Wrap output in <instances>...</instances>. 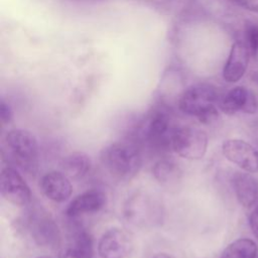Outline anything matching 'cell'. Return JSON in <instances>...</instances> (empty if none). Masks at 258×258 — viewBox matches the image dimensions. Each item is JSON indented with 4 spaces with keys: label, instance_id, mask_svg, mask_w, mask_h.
Wrapping results in <instances>:
<instances>
[{
    "label": "cell",
    "instance_id": "484cf974",
    "mask_svg": "<svg viewBox=\"0 0 258 258\" xmlns=\"http://www.w3.org/2000/svg\"><path fill=\"white\" fill-rule=\"evenodd\" d=\"M36 258H52V257H50V256H48V255H42V256H38V257H36Z\"/></svg>",
    "mask_w": 258,
    "mask_h": 258
},
{
    "label": "cell",
    "instance_id": "5bb4252c",
    "mask_svg": "<svg viewBox=\"0 0 258 258\" xmlns=\"http://www.w3.org/2000/svg\"><path fill=\"white\" fill-rule=\"evenodd\" d=\"M233 186L237 200L244 208H250L258 196V181L247 171H238L233 176Z\"/></svg>",
    "mask_w": 258,
    "mask_h": 258
},
{
    "label": "cell",
    "instance_id": "277c9868",
    "mask_svg": "<svg viewBox=\"0 0 258 258\" xmlns=\"http://www.w3.org/2000/svg\"><path fill=\"white\" fill-rule=\"evenodd\" d=\"M175 129L171 128L170 118L165 112L155 111L144 121L139 133L151 147L163 150L171 148L172 135Z\"/></svg>",
    "mask_w": 258,
    "mask_h": 258
},
{
    "label": "cell",
    "instance_id": "52a82bcc",
    "mask_svg": "<svg viewBox=\"0 0 258 258\" xmlns=\"http://www.w3.org/2000/svg\"><path fill=\"white\" fill-rule=\"evenodd\" d=\"M133 249V240L129 232L121 228L106 231L99 240L100 258H126Z\"/></svg>",
    "mask_w": 258,
    "mask_h": 258
},
{
    "label": "cell",
    "instance_id": "2e32d148",
    "mask_svg": "<svg viewBox=\"0 0 258 258\" xmlns=\"http://www.w3.org/2000/svg\"><path fill=\"white\" fill-rule=\"evenodd\" d=\"M91 159L84 152H73L61 161L62 172L72 178H81L91 169Z\"/></svg>",
    "mask_w": 258,
    "mask_h": 258
},
{
    "label": "cell",
    "instance_id": "ba28073f",
    "mask_svg": "<svg viewBox=\"0 0 258 258\" xmlns=\"http://www.w3.org/2000/svg\"><path fill=\"white\" fill-rule=\"evenodd\" d=\"M6 145L20 162L31 164L37 157L38 144L34 134L25 129H13L5 136Z\"/></svg>",
    "mask_w": 258,
    "mask_h": 258
},
{
    "label": "cell",
    "instance_id": "3957f363",
    "mask_svg": "<svg viewBox=\"0 0 258 258\" xmlns=\"http://www.w3.org/2000/svg\"><path fill=\"white\" fill-rule=\"evenodd\" d=\"M124 215L131 224L146 227L159 222L161 216L160 205L150 195L138 191L127 200Z\"/></svg>",
    "mask_w": 258,
    "mask_h": 258
},
{
    "label": "cell",
    "instance_id": "ffe728a7",
    "mask_svg": "<svg viewBox=\"0 0 258 258\" xmlns=\"http://www.w3.org/2000/svg\"><path fill=\"white\" fill-rule=\"evenodd\" d=\"M246 44L250 53L255 57L258 56V25L252 22H246L244 28Z\"/></svg>",
    "mask_w": 258,
    "mask_h": 258
},
{
    "label": "cell",
    "instance_id": "7402d4cb",
    "mask_svg": "<svg viewBox=\"0 0 258 258\" xmlns=\"http://www.w3.org/2000/svg\"><path fill=\"white\" fill-rule=\"evenodd\" d=\"M257 108H258V101L256 99V96L252 91H249V97L243 112L248 114H254L257 111Z\"/></svg>",
    "mask_w": 258,
    "mask_h": 258
},
{
    "label": "cell",
    "instance_id": "e0dca14e",
    "mask_svg": "<svg viewBox=\"0 0 258 258\" xmlns=\"http://www.w3.org/2000/svg\"><path fill=\"white\" fill-rule=\"evenodd\" d=\"M249 97V90L242 86L231 89L220 101V109L227 115H234L243 111Z\"/></svg>",
    "mask_w": 258,
    "mask_h": 258
},
{
    "label": "cell",
    "instance_id": "9c48e42d",
    "mask_svg": "<svg viewBox=\"0 0 258 258\" xmlns=\"http://www.w3.org/2000/svg\"><path fill=\"white\" fill-rule=\"evenodd\" d=\"M224 156L244 171L258 172V151L241 139H228L222 145Z\"/></svg>",
    "mask_w": 258,
    "mask_h": 258
},
{
    "label": "cell",
    "instance_id": "cb8c5ba5",
    "mask_svg": "<svg viewBox=\"0 0 258 258\" xmlns=\"http://www.w3.org/2000/svg\"><path fill=\"white\" fill-rule=\"evenodd\" d=\"M249 225L252 233L258 238V207L252 211L249 217Z\"/></svg>",
    "mask_w": 258,
    "mask_h": 258
},
{
    "label": "cell",
    "instance_id": "4fadbf2b",
    "mask_svg": "<svg viewBox=\"0 0 258 258\" xmlns=\"http://www.w3.org/2000/svg\"><path fill=\"white\" fill-rule=\"evenodd\" d=\"M39 185L42 194L48 200L55 203L67 201L73 191L69 177L63 172L59 171L46 172L41 177Z\"/></svg>",
    "mask_w": 258,
    "mask_h": 258
},
{
    "label": "cell",
    "instance_id": "7c38bea8",
    "mask_svg": "<svg viewBox=\"0 0 258 258\" xmlns=\"http://www.w3.org/2000/svg\"><path fill=\"white\" fill-rule=\"evenodd\" d=\"M106 204V194L101 189L92 188L77 196L67 207L66 214L70 218H76L85 214L99 212Z\"/></svg>",
    "mask_w": 258,
    "mask_h": 258
},
{
    "label": "cell",
    "instance_id": "7a4b0ae2",
    "mask_svg": "<svg viewBox=\"0 0 258 258\" xmlns=\"http://www.w3.org/2000/svg\"><path fill=\"white\" fill-rule=\"evenodd\" d=\"M217 99L218 92L215 87L209 84H197L182 93L178 106L183 113L196 116L201 123L210 124L219 116L215 107Z\"/></svg>",
    "mask_w": 258,
    "mask_h": 258
},
{
    "label": "cell",
    "instance_id": "d4e9b609",
    "mask_svg": "<svg viewBox=\"0 0 258 258\" xmlns=\"http://www.w3.org/2000/svg\"><path fill=\"white\" fill-rule=\"evenodd\" d=\"M153 258H173V257L168 255V254H166V253H158Z\"/></svg>",
    "mask_w": 258,
    "mask_h": 258
},
{
    "label": "cell",
    "instance_id": "44dd1931",
    "mask_svg": "<svg viewBox=\"0 0 258 258\" xmlns=\"http://www.w3.org/2000/svg\"><path fill=\"white\" fill-rule=\"evenodd\" d=\"M236 5L251 12L258 13V0H231Z\"/></svg>",
    "mask_w": 258,
    "mask_h": 258
},
{
    "label": "cell",
    "instance_id": "8992f818",
    "mask_svg": "<svg viewBox=\"0 0 258 258\" xmlns=\"http://www.w3.org/2000/svg\"><path fill=\"white\" fill-rule=\"evenodd\" d=\"M0 186L2 197L14 206H26L31 200V190L28 184L21 174L12 167L6 166L2 168Z\"/></svg>",
    "mask_w": 258,
    "mask_h": 258
},
{
    "label": "cell",
    "instance_id": "603a6c76",
    "mask_svg": "<svg viewBox=\"0 0 258 258\" xmlns=\"http://www.w3.org/2000/svg\"><path fill=\"white\" fill-rule=\"evenodd\" d=\"M0 118H1L2 124L9 123L12 119V111L8 106V104H6L4 101H1V105H0Z\"/></svg>",
    "mask_w": 258,
    "mask_h": 258
},
{
    "label": "cell",
    "instance_id": "30bf717a",
    "mask_svg": "<svg viewBox=\"0 0 258 258\" xmlns=\"http://www.w3.org/2000/svg\"><path fill=\"white\" fill-rule=\"evenodd\" d=\"M30 232L39 246L55 247L59 243V230L47 213H35L30 218Z\"/></svg>",
    "mask_w": 258,
    "mask_h": 258
},
{
    "label": "cell",
    "instance_id": "8fae6325",
    "mask_svg": "<svg viewBox=\"0 0 258 258\" xmlns=\"http://www.w3.org/2000/svg\"><path fill=\"white\" fill-rule=\"evenodd\" d=\"M250 50L242 40L235 41L223 70V78L228 83H237L246 73Z\"/></svg>",
    "mask_w": 258,
    "mask_h": 258
},
{
    "label": "cell",
    "instance_id": "6da1fadb",
    "mask_svg": "<svg viewBox=\"0 0 258 258\" xmlns=\"http://www.w3.org/2000/svg\"><path fill=\"white\" fill-rule=\"evenodd\" d=\"M101 160L105 168L116 178L128 180L141 168L142 156L132 141H118L103 149Z\"/></svg>",
    "mask_w": 258,
    "mask_h": 258
},
{
    "label": "cell",
    "instance_id": "9a60e30c",
    "mask_svg": "<svg viewBox=\"0 0 258 258\" xmlns=\"http://www.w3.org/2000/svg\"><path fill=\"white\" fill-rule=\"evenodd\" d=\"M152 172L155 179L166 186L177 183L182 176V170L180 166L171 158L159 159L154 164Z\"/></svg>",
    "mask_w": 258,
    "mask_h": 258
},
{
    "label": "cell",
    "instance_id": "ac0fdd59",
    "mask_svg": "<svg viewBox=\"0 0 258 258\" xmlns=\"http://www.w3.org/2000/svg\"><path fill=\"white\" fill-rule=\"evenodd\" d=\"M93 239L85 230H78L74 233L67 255L70 258H93Z\"/></svg>",
    "mask_w": 258,
    "mask_h": 258
},
{
    "label": "cell",
    "instance_id": "5b68a950",
    "mask_svg": "<svg viewBox=\"0 0 258 258\" xmlns=\"http://www.w3.org/2000/svg\"><path fill=\"white\" fill-rule=\"evenodd\" d=\"M208 147L207 134L198 128L185 126L176 128L172 135L171 148L187 159L202 158Z\"/></svg>",
    "mask_w": 258,
    "mask_h": 258
},
{
    "label": "cell",
    "instance_id": "d6986e66",
    "mask_svg": "<svg viewBox=\"0 0 258 258\" xmlns=\"http://www.w3.org/2000/svg\"><path fill=\"white\" fill-rule=\"evenodd\" d=\"M257 244L249 238H241L230 243L220 258H256Z\"/></svg>",
    "mask_w": 258,
    "mask_h": 258
}]
</instances>
